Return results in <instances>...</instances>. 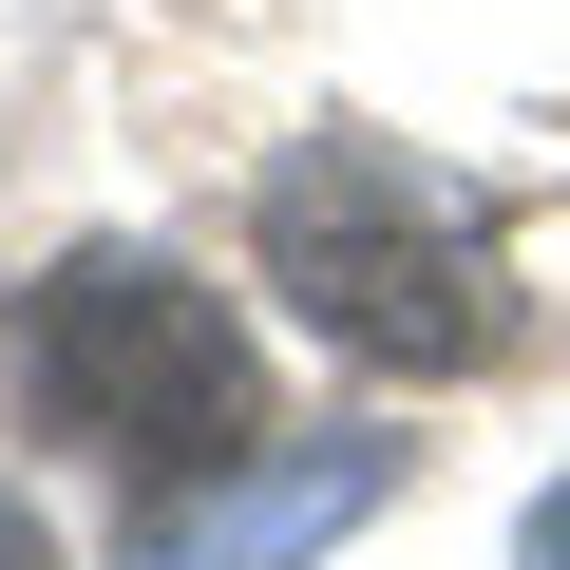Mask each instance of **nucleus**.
I'll return each mask as SVG.
<instances>
[{"label": "nucleus", "mask_w": 570, "mask_h": 570, "mask_svg": "<svg viewBox=\"0 0 570 570\" xmlns=\"http://www.w3.org/2000/svg\"><path fill=\"white\" fill-rule=\"evenodd\" d=\"M247 266H266L343 362H381V381H475V362H513L494 209H475L438 153H400V134H305V153H266Z\"/></svg>", "instance_id": "1"}, {"label": "nucleus", "mask_w": 570, "mask_h": 570, "mask_svg": "<svg viewBox=\"0 0 570 570\" xmlns=\"http://www.w3.org/2000/svg\"><path fill=\"white\" fill-rule=\"evenodd\" d=\"M20 419L115 456L134 494H190L266 438V362L228 324V285H190L171 247H77L20 305Z\"/></svg>", "instance_id": "2"}, {"label": "nucleus", "mask_w": 570, "mask_h": 570, "mask_svg": "<svg viewBox=\"0 0 570 570\" xmlns=\"http://www.w3.org/2000/svg\"><path fill=\"white\" fill-rule=\"evenodd\" d=\"M381 475H400L381 438H324V456H285V475H247V456H228V494H209V475H190V494H153L134 570H285L305 532H343Z\"/></svg>", "instance_id": "3"}, {"label": "nucleus", "mask_w": 570, "mask_h": 570, "mask_svg": "<svg viewBox=\"0 0 570 570\" xmlns=\"http://www.w3.org/2000/svg\"><path fill=\"white\" fill-rule=\"evenodd\" d=\"M513 570H570V475L532 494V532H513Z\"/></svg>", "instance_id": "4"}, {"label": "nucleus", "mask_w": 570, "mask_h": 570, "mask_svg": "<svg viewBox=\"0 0 570 570\" xmlns=\"http://www.w3.org/2000/svg\"><path fill=\"white\" fill-rule=\"evenodd\" d=\"M0 570H58V532H39V513H20V494H0Z\"/></svg>", "instance_id": "5"}]
</instances>
